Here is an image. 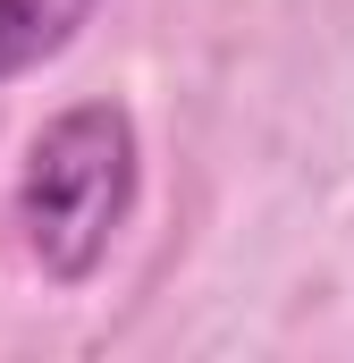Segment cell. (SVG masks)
Masks as SVG:
<instances>
[{
    "mask_svg": "<svg viewBox=\"0 0 354 363\" xmlns=\"http://www.w3.org/2000/svg\"><path fill=\"white\" fill-rule=\"evenodd\" d=\"M135 186H144L135 118L118 101L59 110L25 144V169H17V228H25V254L42 262V279L85 287L110 262V237L135 211Z\"/></svg>",
    "mask_w": 354,
    "mask_h": 363,
    "instance_id": "6da1fadb",
    "label": "cell"
},
{
    "mask_svg": "<svg viewBox=\"0 0 354 363\" xmlns=\"http://www.w3.org/2000/svg\"><path fill=\"white\" fill-rule=\"evenodd\" d=\"M93 9H101V0H0V85L51 68V60L93 26Z\"/></svg>",
    "mask_w": 354,
    "mask_h": 363,
    "instance_id": "7a4b0ae2",
    "label": "cell"
}]
</instances>
